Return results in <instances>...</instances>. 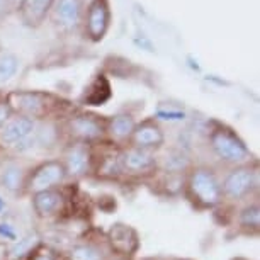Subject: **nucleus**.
Instances as JSON below:
<instances>
[{
	"label": "nucleus",
	"mask_w": 260,
	"mask_h": 260,
	"mask_svg": "<svg viewBox=\"0 0 260 260\" xmlns=\"http://www.w3.org/2000/svg\"><path fill=\"white\" fill-rule=\"evenodd\" d=\"M107 24H109V11H107L106 0H94L89 9V22H87V31L92 39H101L104 36Z\"/></svg>",
	"instance_id": "6e6552de"
},
{
	"label": "nucleus",
	"mask_w": 260,
	"mask_h": 260,
	"mask_svg": "<svg viewBox=\"0 0 260 260\" xmlns=\"http://www.w3.org/2000/svg\"><path fill=\"white\" fill-rule=\"evenodd\" d=\"M111 97V87L104 77H99L92 83L89 92L85 94V101L92 106H101Z\"/></svg>",
	"instance_id": "dca6fc26"
},
{
	"label": "nucleus",
	"mask_w": 260,
	"mask_h": 260,
	"mask_svg": "<svg viewBox=\"0 0 260 260\" xmlns=\"http://www.w3.org/2000/svg\"><path fill=\"white\" fill-rule=\"evenodd\" d=\"M6 209H7V203H6V199L0 196V214L6 213Z\"/></svg>",
	"instance_id": "a878e982"
},
{
	"label": "nucleus",
	"mask_w": 260,
	"mask_h": 260,
	"mask_svg": "<svg viewBox=\"0 0 260 260\" xmlns=\"http://www.w3.org/2000/svg\"><path fill=\"white\" fill-rule=\"evenodd\" d=\"M61 203H63L61 194L53 189L34 192V198H32L34 211H36L39 216H50L53 213H56V211L61 208Z\"/></svg>",
	"instance_id": "9d476101"
},
{
	"label": "nucleus",
	"mask_w": 260,
	"mask_h": 260,
	"mask_svg": "<svg viewBox=\"0 0 260 260\" xmlns=\"http://www.w3.org/2000/svg\"><path fill=\"white\" fill-rule=\"evenodd\" d=\"M34 122L29 117H16L9 119L0 127V145L4 146H17L27 140L34 133Z\"/></svg>",
	"instance_id": "20e7f679"
},
{
	"label": "nucleus",
	"mask_w": 260,
	"mask_h": 260,
	"mask_svg": "<svg viewBox=\"0 0 260 260\" xmlns=\"http://www.w3.org/2000/svg\"><path fill=\"white\" fill-rule=\"evenodd\" d=\"M24 184L22 179V169L17 164H7L0 170V185L9 192L16 194L21 190Z\"/></svg>",
	"instance_id": "ddd939ff"
},
{
	"label": "nucleus",
	"mask_w": 260,
	"mask_h": 260,
	"mask_svg": "<svg viewBox=\"0 0 260 260\" xmlns=\"http://www.w3.org/2000/svg\"><path fill=\"white\" fill-rule=\"evenodd\" d=\"M6 250H4V248H0V260H4V258H6Z\"/></svg>",
	"instance_id": "cd10ccee"
},
{
	"label": "nucleus",
	"mask_w": 260,
	"mask_h": 260,
	"mask_svg": "<svg viewBox=\"0 0 260 260\" xmlns=\"http://www.w3.org/2000/svg\"><path fill=\"white\" fill-rule=\"evenodd\" d=\"M39 243V238L38 235H27V237H24L21 240H17V242H14V245L9 250V253H11L12 258H21L24 255L31 253L32 248L36 247Z\"/></svg>",
	"instance_id": "a211bd4d"
},
{
	"label": "nucleus",
	"mask_w": 260,
	"mask_h": 260,
	"mask_svg": "<svg viewBox=\"0 0 260 260\" xmlns=\"http://www.w3.org/2000/svg\"><path fill=\"white\" fill-rule=\"evenodd\" d=\"M72 260H101V253L90 245H80L72 250Z\"/></svg>",
	"instance_id": "4be33fe9"
},
{
	"label": "nucleus",
	"mask_w": 260,
	"mask_h": 260,
	"mask_svg": "<svg viewBox=\"0 0 260 260\" xmlns=\"http://www.w3.org/2000/svg\"><path fill=\"white\" fill-rule=\"evenodd\" d=\"M121 165L122 169L131 172V174H145V172H150L156 165V158L151 155L150 150L135 146V148L127 150L121 156Z\"/></svg>",
	"instance_id": "423d86ee"
},
{
	"label": "nucleus",
	"mask_w": 260,
	"mask_h": 260,
	"mask_svg": "<svg viewBox=\"0 0 260 260\" xmlns=\"http://www.w3.org/2000/svg\"><path fill=\"white\" fill-rule=\"evenodd\" d=\"M158 114L164 116V119H182V117H184V112L180 114V112H164V111H160Z\"/></svg>",
	"instance_id": "393cba45"
},
{
	"label": "nucleus",
	"mask_w": 260,
	"mask_h": 260,
	"mask_svg": "<svg viewBox=\"0 0 260 260\" xmlns=\"http://www.w3.org/2000/svg\"><path fill=\"white\" fill-rule=\"evenodd\" d=\"M189 190L203 208H213L221 201V184L209 169H196L189 177Z\"/></svg>",
	"instance_id": "f257e3e1"
},
{
	"label": "nucleus",
	"mask_w": 260,
	"mask_h": 260,
	"mask_svg": "<svg viewBox=\"0 0 260 260\" xmlns=\"http://www.w3.org/2000/svg\"><path fill=\"white\" fill-rule=\"evenodd\" d=\"M19 99V107L21 111L27 112L29 116H39L43 111V104L39 101L38 95H32V94H21L17 95Z\"/></svg>",
	"instance_id": "aec40b11"
},
{
	"label": "nucleus",
	"mask_w": 260,
	"mask_h": 260,
	"mask_svg": "<svg viewBox=\"0 0 260 260\" xmlns=\"http://www.w3.org/2000/svg\"><path fill=\"white\" fill-rule=\"evenodd\" d=\"M211 146L214 153L228 164H245L250 160V151L238 136L228 129H218L211 135Z\"/></svg>",
	"instance_id": "f03ea898"
},
{
	"label": "nucleus",
	"mask_w": 260,
	"mask_h": 260,
	"mask_svg": "<svg viewBox=\"0 0 260 260\" xmlns=\"http://www.w3.org/2000/svg\"><path fill=\"white\" fill-rule=\"evenodd\" d=\"M67 177L65 165L58 160L45 161L43 165H39L29 180V189L32 192H41V190H50L55 185L63 182V179Z\"/></svg>",
	"instance_id": "7ed1b4c3"
},
{
	"label": "nucleus",
	"mask_w": 260,
	"mask_h": 260,
	"mask_svg": "<svg viewBox=\"0 0 260 260\" xmlns=\"http://www.w3.org/2000/svg\"><path fill=\"white\" fill-rule=\"evenodd\" d=\"M111 242L117 250H121V252H131L135 247H131L129 243L136 245V238H135V233L127 226L116 224V226L111 230Z\"/></svg>",
	"instance_id": "4468645a"
},
{
	"label": "nucleus",
	"mask_w": 260,
	"mask_h": 260,
	"mask_svg": "<svg viewBox=\"0 0 260 260\" xmlns=\"http://www.w3.org/2000/svg\"><path fill=\"white\" fill-rule=\"evenodd\" d=\"M80 14V4L78 0H58L56 4V17L67 26H73Z\"/></svg>",
	"instance_id": "2eb2a0df"
},
{
	"label": "nucleus",
	"mask_w": 260,
	"mask_h": 260,
	"mask_svg": "<svg viewBox=\"0 0 260 260\" xmlns=\"http://www.w3.org/2000/svg\"><path fill=\"white\" fill-rule=\"evenodd\" d=\"M32 260H55L51 257V255H46V253H41V255H36Z\"/></svg>",
	"instance_id": "bb28decb"
},
{
	"label": "nucleus",
	"mask_w": 260,
	"mask_h": 260,
	"mask_svg": "<svg viewBox=\"0 0 260 260\" xmlns=\"http://www.w3.org/2000/svg\"><path fill=\"white\" fill-rule=\"evenodd\" d=\"M135 121L131 119L129 116L121 114L116 116L114 119L111 121V135L114 136L116 140H126L127 136L133 135L135 131Z\"/></svg>",
	"instance_id": "f3484780"
},
{
	"label": "nucleus",
	"mask_w": 260,
	"mask_h": 260,
	"mask_svg": "<svg viewBox=\"0 0 260 260\" xmlns=\"http://www.w3.org/2000/svg\"><path fill=\"white\" fill-rule=\"evenodd\" d=\"M19 67V60L14 55H0V83H6L16 75Z\"/></svg>",
	"instance_id": "6ab92c4d"
},
{
	"label": "nucleus",
	"mask_w": 260,
	"mask_h": 260,
	"mask_svg": "<svg viewBox=\"0 0 260 260\" xmlns=\"http://www.w3.org/2000/svg\"><path fill=\"white\" fill-rule=\"evenodd\" d=\"M240 221H242L243 226L248 228H258L260 224V211L258 206H248L247 209L242 211V216H240Z\"/></svg>",
	"instance_id": "412c9836"
},
{
	"label": "nucleus",
	"mask_w": 260,
	"mask_h": 260,
	"mask_svg": "<svg viewBox=\"0 0 260 260\" xmlns=\"http://www.w3.org/2000/svg\"><path fill=\"white\" fill-rule=\"evenodd\" d=\"M0 238L2 240H7V242H17L19 240V233L16 226L9 221H2L0 223Z\"/></svg>",
	"instance_id": "5701e85b"
},
{
	"label": "nucleus",
	"mask_w": 260,
	"mask_h": 260,
	"mask_svg": "<svg viewBox=\"0 0 260 260\" xmlns=\"http://www.w3.org/2000/svg\"><path fill=\"white\" fill-rule=\"evenodd\" d=\"M72 133L80 140H95L102 135L101 122L92 116H78L72 122Z\"/></svg>",
	"instance_id": "9b49d317"
},
{
	"label": "nucleus",
	"mask_w": 260,
	"mask_h": 260,
	"mask_svg": "<svg viewBox=\"0 0 260 260\" xmlns=\"http://www.w3.org/2000/svg\"><path fill=\"white\" fill-rule=\"evenodd\" d=\"M50 6H51V0H24L21 7L24 22L39 24L45 19Z\"/></svg>",
	"instance_id": "f8f14e48"
},
{
	"label": "nucleus",
	"mask_w": 260,
	"mask_h": 260,
	"mask_svg": "<svg viewBox=\"0 0 260 260\" xmlns=\"http://www.w3.org/2000/svg\"><path fill=\"white\" fill-rule=\"evenodd\" d=\"M131 136H133L135 146L143 148V150L156 148V146H160L164 143V131L156 124H151V122H145V124L135 127Z\"/></svg>",
	"instance_id": "1a4fd4ad"
},
{
	"label": "nucleus",
	"mask_w": 260,
	"mask_h": 260,
	"mask_svg": "<svg viewBox=\"0 0 260 260\" xmlns=\"http://www.w3.org/2000/svg\"><path fill=\"white\" fill-rule=\"evenodd\" d=\"M65 172L67 175L72 177H80L85 172H89L90 169V153L87 150V146L83 143L73 145L70 150L67 151L65 156Z\"/></svg>",
	"instance_id": "0eeeda50"
},
{
	"label": "nucleus",
	"mask_w": 260,
	"mask_h": 260,
	"mask_svg": "<svg viewBox=\"0 0 260 260\" xmlns=\"http://www.w3.org/2000/svg\"><path fill=\"white\" fill-rule=\"evenodd\" d=\"M11 117V106L6 102H0V127H2Z\"/></svg>",
	"instance_id": "b1692460"
},
{
	"label": "nucleus",
	"mask_w": 260,
	"mask_h": 260,
	"mask_svg": "<svg viewBox=\"0 0 260 260\" xmlns=\"http://www.w3.org/2000/svg\"><path fill=\"white\" fill-rule=\"evenodd\" d=\"M253 184H255L253 172L250 169H245V167H240V169H235L224 179L221 190L232 199H242L243 196H247L253 189Z\"/></svg>",
	"instance_id": "39448f33"
}]
</instances>
